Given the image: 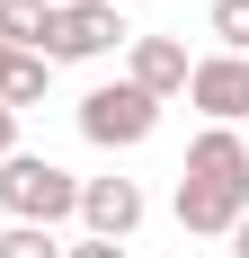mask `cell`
Masks as SVG:
<instances>
[{
	"mask_svg": "<svg viewBox=\"0 0 249 258\" xmlns=\"http://www.w3.org/2000/svg\"><path fill=\"white\" fill-rule=\"evenodd\" d=\"M0 258H63V240L36 232V223H9V232H0Z\"/></svg>",
	"mask_w": 249,
	"mask_h": 258,
	"instance_id": "11",
	"label": "cell"
},
{
	"mask_svg": "<svg viewBox=\"0 0 249 258\" xmlns=\"http://www.w3.org/2000/svg\"><path fill=\"white\" fill-rule=\"evenodd\" d=\"M80 223H89V240H134L143 187L134 178H80Z\"/></svg>",
	"mask_w": 249,
	"mask_h": 258,
	"instance_id": "6",
	"label": "cell"
},
{
	"mask_svg": "<svg viewBox=\"0 0 249 258\" xmlns=\"http://www.w3.org/2000/svg\"><path fill=\"white\" fill-rule=\"evenodd\" d=\"M231 258H249V214H240V223H231Z\"/></svg>",
	"mask_w": 249,
	"mask_h": 258,
	"instance_id": "14",
	"label": "cell"
},
{
	"mask_svg": "<svg viewBox=\"0 0 249 258\" xmlns=\"http://www.w3.org/2000/svg\"><path fill=\"white\" fill-rule=\"evenodd\" d=\"M107 9H134V0H107Z\"/></svg>",
	"mask_w": 249,
	"mask_h": 258,
	"instance_id": "15",
	"label": "cell"
},
{
	"mask_svg": "<svg viewBox=\"0 0 249 258\" xmlns=\"http://www.w3.org/2000/svg\"><path fill=\"white\" fill-rule=\"evenodd\" d=\"M0 214L53 232L63 214H80V178H72V169H53V160H36V152H9V160H0Z\"/></svg>",
	"mask_w": 249,
	"mask_h": 258,
	"instance_id": "2",
	"label": "cell"
},
{
	"mask_svg": "<svg viewBox=\"0 0 249 258\" xmlns=\"http://www.w3.org/2000/svg\"><path fill=\"white\" fill-rule=\"evenodd\" d=\"M249 214V143L231 125H205L187 143V178H178V223L196 240H231V223Z\"/></svg>",
	"mask_w": 249,
	"mask_h": 258,
	"instance_id": "1",
	"label": "cell"
},
{
	"mask_svg": "<svg viewBox=\"0 0 249 258\" xmlns=\"http://www.w3.org/2000/svg\"><path fill=\"white\" fill-rule=\"evenodd\" d=\"M151 125H160V98H143L134 80H107L80 98V134L98 152H134V143H151Z\"/></svg>",
	"mask_w": 249,
	"mask_h": 258,
	"instance_id": "3",
	"label": "cell"
},
{
	"mask_svg": "<svg viewBox=\"0 0 249 258\" xmlns=\"http://www.w3.org/2000/svg\"><path fill=\"white\" fill-rule=\"evenodd\" d=\"M187 98H196L214 125H240V116H249V62H240V53H205V62H187Z\"/></svg>",
	"mask_w": 249,
	"mask_h": 258,
	"instance_id": "5",
	"label": "cell"
},
{
	"mask_svg": "<svg viewBox=\"0 0 249 258\" xmlns=\"http://www.w3.org/2000/svg\"><path fill=\"white\" fill-rule=\"evenodd\" d=\"M18 152V107H0V160Z\"/></svg>",
	"mask_w": 249,
	"mask_h": 258,
	"instance_id": "12",
	"label": "cell"
},
{
	"mask_svg": "<svg viewBox=\"0 0 249 258\" xmlns=\"http://www.w3.org/2000/svg\"><path fill=\"white\" fill-rule=\"evenodd\" d=\"M214 36H223V53L249 62V0H214Z\"/></svg>",
	"mask_w": 249,
	"mask_h": 258,
	"instance_id": "10",
	"label": "cell"
},
{
	"mask_svg": "<svg viewBox=\"0 0 249 258\" xmlns=\"http://www.w3.org/2000/svg\"><path fill=\"white\" fill-rule=\"evenodd\" d=\"M125 80H134L143 98H178V89H187V45H178V36H134Z\"/></svg>",
	"mask_w": 249,
	"mask_h": 258,
	"instance_id": "7",
	"label": "cell"
},
{
	"mask_svg": "<svg viewBox=\"0 0 249 258\" xmlns=\"http://www.w3.org/2000/svg\"><path fill=\"white\" fill-rule=\"evenodd\" d=\"M63 258H125L116 240H80V249H63Z\"/></svg>",
	"mask_w": 249,
	"mask_h": 258,
	"instance_id": "13",
	"label": "cell"
},
{
	"mask_svg": "<svg viewBox=\"0 0 249 258\" xmlns=\"http://www.w3.org/2000/svg\"><path fill=\"white\" fill-rule=\"evenodd\" d=\"M53 9H72V0H53Z\"/></svg>",
	"mask_w": 249,
	"mask_h": 258,
	"instance_id": "16",
	"label": "cell"
},
{
	"mask_svg": "<svg viewBox=\"0 0 249 258\" xmlns=\"http://www.w3.org/2000/svg\"><path fill=\"white\" fill-rule=\"evenodd\" d=\"M45 18H53V0H0V45L9 53H45Z\"/></svg>",
	"mask_w": 249,
	"mask_h": 258,
	"instance_id": "9",
	"label": "cell"
},
{
	"mask_svg": "<svg viewBox=\"0 0 249 258\" xmlns=\"http://www.w3.org/2000/svg\"><path fill=\"white\" fill-rule=\"evenodd\" d=\"M116 36H125V9L72 0V9L45 18V62H98V53H116Z\"/></svg>",
	"mask_w": 249,
	"mask_h": 258,
	"instance_id": "4",
	"label": "cell"
},
{
	"mask_svg": "<svg viewBox=\"0 0 249 258\" xmlns=\"http://www.w3.org/2000/svg\"><path fill=\"white\" fill-rule=\"evenodd\" d=\"M45 80H53L45 53H9V45H0V107H36V98H45Z\"/></svg>",
	"mask_w": 249,
	"mask_h": 258,
	"instance_id": "8",
	"label": "cell"
}]
</instances>
